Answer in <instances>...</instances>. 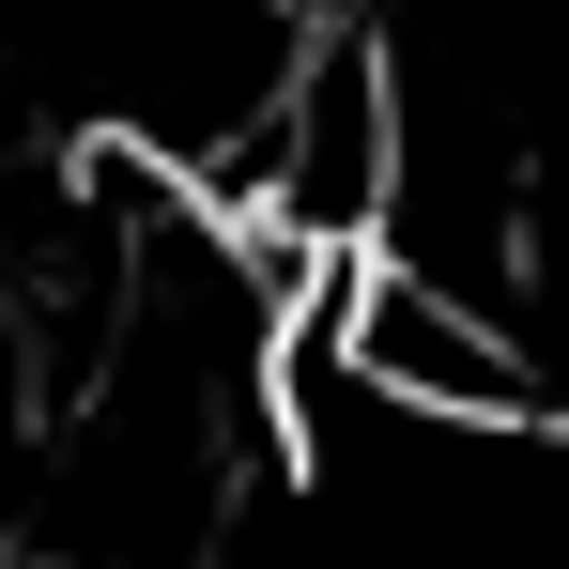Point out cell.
I'll list each match as a JSON object with an SVG mask.
<instances>
[{
    "instance_id": "6da1fadb",
    "label": "cell",
    "mask_w": 569,
    "mask_h": 569,
    "mask_svg": "<svg viewBox=\"0 0 569 569\" xmlns=\"http://www.w3.org/2000/svg\"><path fill=\"white\" fill-rule=\"evenodd\" d=\"M200 186L231 200L247 231H278L292 262L370 247L385 186H400V62H385V16H292L278 78L200 154Z\"/></svg>"
},
{
    "instance_id": "7a4b0ae2",
    "label": "cell",
    "mask_w": 569,
    "mask_h": 569,
    "mask_svg": "<svg viewBox=\"0 0 569 569\" xmlns=\"http://www.w3.org/2000/svg\"><path fill=\"white\" fill-rule=\"evenodd\" d=\"M508 323H523V355H539V400H569V231H555V247H523Z\"/></svg>"
}]
</instances>
